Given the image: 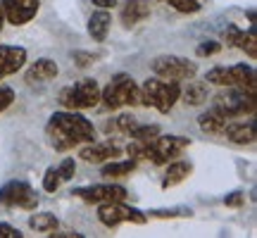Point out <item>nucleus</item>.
Instances as JSON below:
<instances>
[{"mask_svg": "<svg viewBox=\"0 0 257 238\" xmlns=\"http://www.w3.org/2000/svg\"><path fill=\"white\" fill-rule=\"evenodd\" d=\"M48 236H53V238H83V233H76V231H67V233H55V231H50Z\"/></svg>", "mask_w": 257, "mask_h": 238, "instance_id": "4c0bfd02", "label": "nucleus"}, {"mask_svg": "<svg viewBox=\"0 0 257 238\" xmlns=\"http://www.w3.org/2000/svg\"><path fill=\"white\" fill-rule=\"evenodd\" d=\"M205 81L214 83V86H231L229 67H214V69H210V72H207V76H205Z\"/></svg>", "mask_w": 257, "mask_h": 238, "instance_id": "bb28decb", "label": "nucleus"}, {"mask_svg": "<svg viewBox=\"0 0 257 238\" xmlns=\"http://www.w3.org/2000/svg\"><path fill=\"white\" fill-rule=\"evenodd\" d=\"M167 172H165V179H162V188H174L179 186L181 181H186L193 172V165L191 162H186V160H172V162H167Z\"/></svg>", "mask_w": 257, "mask_h": 238, "instance_id": "a211bd4d", "label": "nucleus"}, {"mask_svg": "<svg viewBox=\"0 0 257 238\" xmlns=\"http://www.w3.org/2000/svg\"><path fill=\"white\" fill-rule=\"evenodd\" d=\"M229 72L233 88L248 93V95H257V74L252 64H233V67H229Z\"/></svg>", "mask_w": 257, "mask_h": 238, "instance_id": "2eb2a0df", "label": "nucleus"}, {"mask_svg": "<svg viewBox=\"0 0 257 238\" xmlns=\"http://www.w3.org/2000/svg\"><path fill=\"white\" fill-rule=\"evenodd\" d=\"M98 102H100V86L95 79H81L60 93V105L64 110H93Z\"/></svg>", "mask_w": 257, "mask_h": 238, "instance_id": "39448f33", "label": "nucleus"}, {"mask_svg": "<svg viewBox=\"0 0 257 238\" xmlns=\"http://www.w3.org/2000/svg\"><path fill=\"white\" fill-rule=\"evenodd\" d=\"M217 53H221L219 41H202L200 46L195 48V55L198 57H212V55H217Z\"/></svg>", "mask_w": 257, "mask_h": 238, "instance_id": "7c9ffc66", "label": "nucleus"}, {"mask_svg": "<svg viewBox=\"0 0 257 238\" xmlns=\"http://www.w3.org/2000/svg\"><path fill=\"white\" fill-rule=\"evenodd\" d=\"M79 157L88 165H102V162L121 157V148L112 141H91L88 146H83L79 150Z\"/></svg>", "mask_w": 257, "mask_h": 238, "instance_id": "9b49d317", "label": "nucleus"}, {"mask_svg": "<svg viewBox=\"0 0 257 238\" xmlns=\"http://www.w3.org/2000/svg\"><path fill=\"white\" fill-rule=\"evenodd\" d=\"M98 221L107 229H117L124 221H131V224H146L148 214L146 212L136 210V207H128L124 205V200L119 202H102L98 205Z\"/></svg>", "mask_w": 257, "mask_h": 238, "instance_id": "6e6552de", "label": "nucleus"}, {"mask_svg": "<svg viewBox=\"0 0 257 238\" xmlns=\"http://www.w3.org/2000/svg\"><path fill=\"white\" fill-rule=\"evenodd\" d=\"M0 205L34 212L38 205V195L27 181H8L5 186H0Z\"/></svg>", "mask_w": 257, "mask_h": 238, "instance_id": "1a4fd4ad", "label": "nucleus"}, {"mask_svg": "<svg viewBox=\"0 0 257 238\" xmlns=\"http://www.w3.org/2000/svg\"><path fill=\"white\" fill-rule=\"evenodd\" d=\"M231 119L224 114V112H219L214 105H212L207 112H202L200 117H198V127L205 131V134H221L224 131V127L229 124Z\"/></svg>", "mask_w": 257, "mask_h": 238, "instance_id": "6ab92c4d", "label": "nucleus"}, {"mask_svg": "<svg viewBox=\"0 0 257 238\" xmlns=\"http://www.w3.org/2000/svg\"><path fill=\"white\" fill-rule=\"evenodd\" d=\"M48 141L57 153H67L72 148L81 146V143H91L95 141V127L91 119H86L81 112L76 110H62L55 112L48 119L46 127Z\"/></svg>", "mask_w": 257, "mask_h": 238, "instance_id": "f257e3e1", "label": "nucleus"}, {"mask_svg": "<svg viewBox=\"0 0 257 238\" xmlns=\"http://www.w3.org/2000/svg\"><path fill=\"white\" fill-rule=\"evenodd\" d=\"M69 195H76L86 202L93 205H102V202H119L128 198V191L119 183H98V186H83V188H74Z\"/></svg>", "mask_w": 257, "mask_h": 238, "instance_id": "9d476101", "label": "nucleus"}, {"mask_svg": "<svg viewBox=\"0 0 257 238\" xmlns=\"http://www.w3.org/2000/svg\"><path fill=\"white\" fill-rule=\"evenodd\" d=\"M136 169V160H110L107 165L102 167V176L105 179H124Z\"/></svg>", "mask_w": 257, "mask_h": 238, "instance_id": "4be33fe9", "label": "nucleus"}, {"mask_svg": "<svg viewBox=\"0 0 257 238\" xmlns=\"http://www.w3.org/2000/svg\"><path fill=\"white\" fill-rule=\"evenodd\" d=\"M191 146V141L184 136H160L157 134L153 141H131L126 148L128 157H146L153 165H167L176 157L184 155V150Z\"/></svg>", "mask_w": 257, "mask_h": 238, "instance_id": "f03ea898", "label": "nucleus"}, {"mask_svg": "<svg viewBox=\"0 0 257 238\" xmlns=\"http://www.w3.org/2000/svg\"><path fill=\"white\" fill-rule=\"evenodd\" d=\"M60 183H62V179H60V174H57V169L55 167H48L46 176H43V188H46L48 193H55L57 188H60Z\"/></svg>", "mask_w": 257, "mask_h": 238, "instance_id": "c756f323", "label": "nucleus"}, {"mask_svg": "<svg viewBox=\"0 0 257 238\" xmlns=\"http://www.w3.org/2000/svg\"><path fill=\"white\" fill-rule=\"evenodd\" d=\"M243 202H245L243 191H233V193H229V195H224V205H226V207H240Z\"/></svg>", "mask_w": 257, "mask_h": 238, "instance_id": "c9c22d12", "label": "nucleus"}, {"mask_svg": "<svg viewBox=\"0 0 257 238\" xmlns=\"http://www.w3.org/2000/svg\"><path fill=\"white\" fill-rule=\"evenodd\" d=\"M181 98V81H172V79H148L141 88V105L155 107L157 112H172V107L176 105V100Z\"/></svg>", "mask_w": 257, "mask_h": 238, "instance_id": "7ed1b4c3", "label": "nucleus"}, {"mask_svg": "<svg viewBox=\"0 0 257 238\" xmlns=\"http://www.w3.org/2000/svg\"><path fill=\"white\" fill-rule=\"evenodd\" d=\"M72 57H74V62L79 64V67H88V64H95V60H100L98 53H83V50L72 53Z\"/></svg>", "mask_w": 257, "mask_h": 238, "instance_id": "473e14b6", "label": "nucleus"}, {"mask_svg": "<svg viewBox=\"0 0 257 238\" xmlns=\"http://www.w3.org/2000/svg\"><path fill=\"white\" fill-rule=\"evenodd\" d=\"M148 17H150V3L148 0H126L119 10V19L126 29L136 27Z\"/></svg>", "mask_w": 257, "mask_h": 238, "instance_id": "f3484780", "label": "nucleus"}, {"mask_svg": "<svg viewBox=\"0 0 257 238\" xmlns=\"http://www.w3.org/2000/svg\"><path fill=\"white\" fill-rule=\"evenodd\" d=\"M0 5H3L5 19L15 27H22V24L31 22L38 12V0H3Z\"/></svg>", "mask_w": 257, "mask_h": 238, "instance_id": "f8f14e48", "label": "nucleus"}, {"mask_svg": "<svg viewBox=\"0 0 257 238\" xmlns=\"http://www.w3.org/2000/svg\"><path fill=\"white\" fill-rule=\"evenodd\" d=\"M248 19H250V24H255V10H248Z\"/></svg>", "mask_w": 257, "mask_h": 238, "instance_id": "a19ab883", "label": "nucleus"}, {"mask_svg": "<svg viewBox=\"0 0 257 238\" xmlns=\"http://www.w3.org/2000/svg\"><path fill=\"white\" fill-rule=\"evenodd\" d=\"M100 102L105 110H119L124 105L136 107L141 105V86L128 74H114L112 81L100 91Z\"/></svg>", "mask_w": 257, "mask_h": 238, "instance_id": "20e7f679", "label": "nucleus"}, {"mask_svg": "<svg viewBox=\"0 0 257 238\" xmlns=\"http://www.w3.org/2000/svg\"><path fill=\"white\" fill-rule=\"evenodd\" d=\"M27 62V50L19 46H0V81L17 74Z\"/></svg>", "mask_w": 257, "mask_h": 238, "instance_id": "4468645a", "label": "nucleus"}, {"mask_svg": "<svg viewBox=\"0 0 257 238\" xmlns=\"http://www.w3.org/2000/svg\"><path fill=\"white\" fill-rule=\"evenodd\" d=\"M181 98H184L186 105H202V102H207V98H210V83L188 79V86L181 88Z\"/></svg>", "mask_w": 257, "mask_h": 238, "instance_id": "412c9836", "label": "nucleus"}, {"mask_svg": "<svg viewBox=\"0 0 257 238\" xmlns=\"http://www.w3.org/2000/svg\"><path fill=\"white\" fill-rule=\"evenodd\" d=\"M93 5H98L100 10H110L117 5V0H93Z\"/></svg>", "mask_w": 257, "mask_h": 238, "instance_id": "58836bf2", "label": "nucleus"}, {"mask_svg": "<svg viewBox=\"0 0 257 238\" xmlns=\"http://www.w3.org/2000/svg\"><path fill=\"white\" fill-rule=\"evenodd\" d=\"M238 48L240 50H245V55L250 60H255L257 57V36H255V24H250L248 31H243L238 38Z\"/></svg>", "mask_w": 257, "mask_h": 238, "instance_id": "393cba45", "label": "nucleus"}, {"mask_svg": "<svg viewBox=\"0 0 257 238\" xmlns=\"http://www.w3.org/2000/svg\"><path fill=\"white\" fill-rule=\"evenodd\" d=\"M110 24H112V17L107 10H98V12H93L91 19H88V36L93 41H98L102 43L107 34H110Z\"/></svg>", "mask_w": 257, "mask_h": 238, "instance_id": "aec40b11", "label": "nucleus"}, {"mask_svg": "<svg viewBox=\"0 0 257 238\" xmlns=\"http://www.w3.org/2000/svg\"><path fill=\"white\" fill-rule=\"evenodd\" d=\"M12 102H15V91L10 86H0V112L8 110Z\"/></svg>", "mask_w": 257, "mask_h": 238, "instance_id": "f704fd0d", "label": "nucleus"}, {"mask_svg": "<svg viewBox=\"0 0 257 238\" xmlns=\"http://www.w3.org/2000/svg\"><path fill=\"white\" fill-rule=\"evenodd\" d=\"M3 24H5V12H3V5H0V34H3Z\"/></svg>", "mask_w": 257, "mask_h": 238, "instance_id": "ea45409f", "label": "nucleus"}, {"mask_svg": "<svg viewBox=\"0 0 257 238\" xmlns=\"http://www.w3.org/2000/svg\"><path fill=\"white\" fill-rule=\"evenodd\" d=\"M221 136H226L231 143H236V146H252L255 138H257L255 119H248V122H236V119H231L229 124L224 127Z\"/></svg>", "mask_w": 257, "mask_h": 238, "instance_id": "ddd939ff", "label": "nucleus"}, {"mask_svg": "<svg viewBox=\"0 0 257 238\" xmlns=\"http://www.w3.org/2000/svg\"><path fill=\"white\" fill-rule=\"evenodd\" d=\"M257 95H248V93L238 91L233 86H226V91H221L214 95V107L224 112L229 119H238L245 114H255L257 110Z\"/></svg>", "mask_w": 257, "mask_h": 238, "instance_id": "423d86ee", "label": "nucleus"}, {"mask_svg": "<svg viewBox=\"0 0 257 238\" xmlns=\"http://www.w3.org/2000/svg\"><path fill=\"white\" fill-rule=\"evenodd\" d=\"M57 174L62 181H72L74 174H76V162H74V157H64L62 165L57 167Z\"/></svg>", "mask_w": 257, "mask_h": 238, "instance_id": "2f4dec72", "label": "nucleus"}, {"mask_svg": "<svg viewBox=\"0 0 257 238\" xmlns=\"http://www.w3.org/2000/svg\"><path fill=\"white\" fill-rule=\"evenodd\" d=\"M24 233L19 229H15L12 224H5V221H0V238H22Z\"/></svg>", "mask_w": 257, "mask_h": 238, "instance_id": "e433bc0d", "label": "nucleus"}, {"mask_svg": "<svg viewBox=\"0 0 257 238\" xmlns=\"http://www.w3.org/2000/svg\"><path fill=\"white\" fill-rule=\"evenodd\" d=\"M150 69L162 76V79H172V81H188L198 74V64L181 55H157L150 62Z\"/></svg>", "mask_w": 257, "mask_h": 238, "instance_id": "0eeeda50", "label": "nucleus"}, {"mask_svg": "<svg viewBox=\"0 0 257 238\" xmlns=\"http://www.w3.org/2000/svg\"><path fill=\"white\" fill-rule=\"evenodd\" d=\"M148 214L157 219H176V217H191L193 210L191 207H160V210H150Z\"/></svg>", "mask_w": 257, "mask_h": 238, "instance_id": "a878e982", "label": "nucleus"}, {"mask_svg": "<svg viewBox=\"0 0 257 238\" xmlns=\"http://www.w3.org/2000/svg\"><path fill=\"white\" fill-rule=\"evenodd\" d=\"M157 134H160V127H157V124H138L128 136H131V141H153Z\"/></svg>", "mask_w": 257, "mask_h": 238, "instance_id": "cd10ccee", "label": "nucleus"}, {"mask_svg": "<svg viewBox=\"0 0 257 238\" xmlns=\"http://www.w3.org/2000/svg\"><path fill=\"white\" fill-rule=\"evenodd\" d=\"M57 74H60V67H57V62H53L50 57H41V60H36V62L31 64L27 69V83L29 86H34V83H46V81H53Z\"/></svg>", "mask_w": 257, "mask_h": 238, "instance_id": "dca6fc26", "label": "nucleus"}, {"mask_svg": "<svg viewBox=\"0 0 257 238\" xmlns=\"http://www.w3.org/2000/svg\"><path fill=\"white\" fill-rule=\"evenodd\" d=\"M138 127V119L131 114V112H124V114H119V117H114L112 122H107V131H119V134H131L134 129Z\"/></svg>", "mask_w": 257, "mask_h": 238, "instance_id": "b1692460", "label": "nucleus"}, {"mask_svg": "<svg viewBox=\"0 0 257 238\" xmlns=\"http://www.w3.org/2000/svg\"><path fill=\"white\" fill-rule=\"evenodd\" d=\"M167 5H172L176 12H184V15H195L200 10V0H162Z\"/></svg>", "mask_w": 257, "mask_h": 238, "instance_id": "c85d7f7f", "label": "nucleus"}, {"mask_svg": "<svg viewBox=\"0 0 257 238\" xmlns=\"http://www.w3.org/2000/svg\"><path fill=\"white\" fill-rule=\"evenodd\" d=\"M57 217L53 212H36L29 217V226L34 231H41V233H50V231H57Z\"/></svg>", "mask_w": 257, "mask_h": 238, "instance_id": "5701e85b", "label": "nucleus"}, {"mask_svg": "<svg viewBox=\"0 0 257 238\" xmlns=\"http://www.w3.org/2000/svg\"><path fill=\"white\" fill-rule=\"evenodd\" d=\"M240 34H243V31H240L236 24H229V27L224 29V43H226V46H238Z\"/></svg>", "mask_w": 257, "mask_h": 238, "instance_id": "72a5a7b5", "label": "nucleus"}]
</instances>
